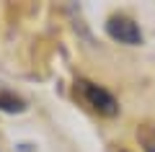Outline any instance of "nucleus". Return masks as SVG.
Returning a JSON list of instances; mask_svg holds the SVG:
<instances>
[{"mask_svg": "<svg viewBox=\"0 0 155 152\" xmlns=\"http://www.w3.org/2000/svg\"><path fill=\"white\" fill-rule=\"evenodd\" d=\"M75 90L80 93L83 103L88 106L91 111H96L98 116L111 119V116L119 114V101H116L106 88L96 85V82H91V80H78V82H75Z\"/></svg>", "mask_w": 155, "mask_h": 152, "instance_id": "f257e3e1", "label": "nucleus"}, {"mask_svg": "<svg viewBox=\"0 0 155 152\" xmlns=\"http://www.w3.org/2000/svg\"><path fill=\"white\" fill-rule=\"evenodd\" d=\"M106 34H109L114 41L127 44V47L142 44V31H140V26L127 16H111L109 21H106Z\"/></svg>", "mask_w": 155, "mask_h": 152, "instance_id": "f03ea898", "label": "nucleus"}, {"mask_svg": "<svg viewBox=\"0 0 155 152\" xmlns=\"http://www.w3.org/2000/svg\"><path fill=\"white\" fill-rule=\"evenodd\" d=\"M137 139L145 152H155V124H140L137 126Z\"/></svg>", "mask_w": 155, "mask_h": 152, "instance_id": "7ed1b4c3", "label": "nucleus"}, {"mask_svg": "<svg viewBox=\"0 0 155 152\" xmlns=\"http://www.w3.org/2000/svg\"><path fill=\"white\" fill-rule=\"evenodd\" d=\"M26 108V103H23L18 95H13V93H0V111H8V114H21V111Z\"/></svg>", "mask_w": 155, "mask_h": 152, "instance_id": "20e7f679", "label": "nucleus"}, {"mask_svg": "<svg viewBox=\"0 0 155 152\" xmlns=\"http://www.w3.org/2000/svg\"><path fill=\"white\" fill-rule=\"evenodd\" d=\"M116 152H127V150H116Z\"/></svg>", "mask_w": 155, "mask_h": 152, "instance_id": "39448f33", "label": "nucleus"}]
</instances>
